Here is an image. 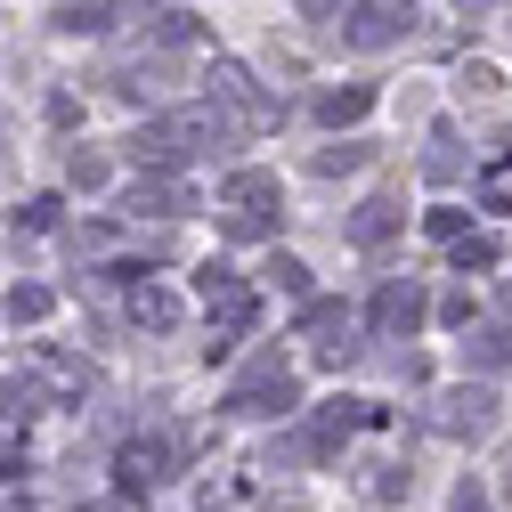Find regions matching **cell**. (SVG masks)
I'll return each instance as SVG.
<instances>
[{"instance_id": "obj_1", "label": "cell", "mask_w": 512, "mask_h": 512, "mask_svg": "<svg viewBox=\"0 0 512 512\" xmlns=\"http://www.w3.org/2000/svg\"><path fill=\"white\" fill-rule=\"evenodd\" d=\"M228 423H269V415H301V374L285 366V350H261L228 391H220Z\"/></svg>"}, {"instance_id": "obj_2", "label": "cell", "mask_w": 512, "mask_h": 512, "mask_svg": "<svg viewBox=\"0 0 512 512\" xmlns=\"http://www.w3.org/2000/svg\"><path fill=\"white\" fill-rule=\"evenodd\" d=\"M423 423H431L439 439H488V431L504 423V399H496V382L480 374V382H456V391H439V399L423 407Z\"/></svg>"}, {"instance_id": "obj_3", "label": "cell", "mask_w": 512, "mask_h": 512, "mask_svg": "<svg viewBox=\"0 0 512 512\" xmlns=\"http://www.w3.org/2000/svg\"><path fill=\"white\" fill-rule=\"evenodd\" d=\"M171 472H179V431H139V439H122V456H114V488L122 496H155Z\"/></svg>"}, {"instance_id": "obj_4", "label": "cell", "mask_w": 512, "mask_h": 512, "mask_svg": "<svg viewBox=\"0 0 512 512\" xmlns=\"http://www.w3.org/2000/svg\"><path fill=\"white\" fill-rule=\"evenodd\" d=\"M415 0H350V17H342V41L358 49V57H382V49H399L407 33H415Z\"/></svg>"}, {"instance_id": "obj_5", "label": "cell", "mask_w": 512, "mask_h": 512, "mask_svg": "<svg viewBox=\"0 0 512 512\" xmlns=\"http://www.w3.org/2000/svg\"><path fill=\"white\" fill-rule=\"evenodd\" d=\"M366 423H382V407H366V399H326V407H309V423H301V456H309V464H334Z\"/></svg>"}, {"instance_id": "obj_6", "label": "cell", "mask_w": 512, "mask_h": 512, "mask_svg": "<svg viewBox=\"0 0 512 512\" xmlns=\"http://www.w3.org/2000/svg\"><path fill=\"white\" fill-rule=\"evenodd\" d=\"M366 326H374V342H415V334L431 326V293H423L415 277H382Z\"/></svg>"}, {"instance_id": "obj_7", "label": "cell", "mask_w": 512, "mask_h": 512, "mask_svg": "<svg viewBox=\"0 0 512 512\" xmlns=\"http://www.w3.org/2000/svg\"><path fill=\"white\" fill-rule=\"evenodd\" d=\"M293 334L317 342V358H326V366H350V358H358V342H350V309H342L334 293H309L301 317H293Z\"/></svg>"}, {"instance_id": "obj_8", "label": "cell", "mask_w": 512, "mask_h": 512, "mask_svg": "<svg viewBox=\"0 0 512 512\" xmlns=\"http://www.w3.org/2000/svg\"><path fill=\"white\" fill-rule=\"evenodd\" d=\"M114 212H131V220H187V212H196V196H187L171 171H139L131 187H122Z\"/></svg>"}, {"instance_id": "obj_9", "label": "cell", "mask_w": 512, "mask_h": 512, "mask_svg": "<svg viewBox=\"0 0 512 512\" xmlns=\"http://www.w3.org/2000/svg\"><path fill=\"white\" fill-rule=\"evenodd\" d=\"M212 309V342H204V358H228L252 326H261V293H252V285H236L228 301H204Z\"/></svg>"}, {"instance_id": "obj_10", "label": "cell", "mask_w": 512, "mask_h": 512, "mask_svg": "<svg viewBox=\"0 0 512 512\" xmlns=\"http://www.w3.org/2000/svg\"><path fill=\"white\" fill-rule=\"evenodd\" d=\"M399 228H407V204H399V196H366V204L342 220V236H350L358 252H382V244H391Z\"/></svg>"}, {"instance_id": "obj_11", "label": "cell", "mask_w": 512, "mask_h": 512, "mask_svg": "<svg viewBox=\"0 0 512 512\" xmlns=\"http://www.w3.org/2000/svg\"><path fill=\"white\" fill-rule=\"evenodd\" d=\"M220 212H285V187H277V171H228L220 179Z\"/></svg>"}, {"instance_id": "obj_12", "label": "cell", "mask_w": 512, "mask_h": 512, "mask_svg": "<svg viewBox=\"0 0 512 512\" xmlns=\"http://www.w3.org/2000/svg\"><path fill=\"white\" fill-rule=\"evenodd\" d=\"M374 106H382L374 82H334V90H317V98H309V114L326 122V131H342V122H366Z\"/></svg>"}, {"instance_id": "obj_13", "label": "cell", "mask_w": 512, "mask_h": 512, "mask_svg": "<svg viewBox=\"0 0 512 512\" xmlns=\"http://www.w3.org/2000/svg\"><path fill=\"white\" fill-rule=\"evenodd\" d=\"M464 366L472 374H512V326H464Z\"/></svg>"}, {"instance_id": "obj_14", "label": "cell", "mask_w": 512, "mask_h": 512, "mask_svg": "<svg viewBox=\"0 0 512 512\" xmlns=\"http://www.w3.org/2000/svg\"><path fill=\"white\" fill-rule=\"evenodd\" d=\"M464 163H472V155H464V139H456V122H431V147H423V179H439V187H447V179H464Z\"/></svg>"}, {"instance_id": "obj_15", "label": "cell", "mask_w": 512, "mask_h": 512, "mask_svg": "<svg viewBox=\"0 0 512 512\" xmlns=\"http://www.w3.org/2000/svg\"><path fill=\"white\" fill-rule=\"evenodd\" d=\"M131 317H139L147 334H171V326H179V293H163V285H139V293H131Z\"/></svg>"}, {"instance_id": "obj_16", "label": "cell", "mask_w": 512, "mask_h": 512, "mask_svg": "<svg viewBox=\"0 0 512 512\" xmlns=\"http://www.w3.org/2000/svg\"><path fill=\"white\" fill-rule=\"evenodd\" d=\"M0 309H9V326H49L57 293H49V285H9V301H0Z\"/></svg>"}, {"instance_id": "obj_17", "label": "cell", "mask_w": 512, "mask_h": 512, "mask_svg": "<svg viewBox=\"0 0 512 512\" xmlns=\"http://www.w3.org/2000/svg\"><path fill=\"white\" fill-rule=\"evenodd\" d=\"M147 41H155V49H196V41H204V17H187V9H163V17L147 25Z\"/></svg>"}, {"instance_id": "obj_18", "label": "cell", "mask_w": 512, "mask_h": 512, "mask_svg": "<svg viewBox=\"0 0 512 512\" xmlns=\"http://www.w3.org/2000/svg\"><path fill=\"white\" fill-rule=\"evenodd\" d=\"M366 163H374V147H366V139H342V147H317V155H309V171H317V179H342V171H366Z\"/></svg>"}, {"instance_id": "obj_19", "label": "cell", "mask_w": 512, "mask_h": 512, "mask_svg": "<svg viewBox=\"0 0 512 512\" xmlns=\"http://www.w3.org/2000/svg\"><path fill=\"white\" fill-rule=\"evenodd\" d=\"M447 261H456V277H472V269H496V261H504V244H496V236H472V228H464L456 244H447Z\"/></svg>"}, {"instance_id": "obj_20", "label": "cell", "mask_w": 512, "mask_h": 512, "mask_svg": "<svg viewBox=\"0 0 512 512\" xmlns=\"http://www.w3.org/2000/svg\"><path fill=\"white\" fill-rule=\"evenodd\" d=\"M407 496H415V472H407V464H374L366 504H382V512H391V504H407Z\"/></svg>"}, {"instance_id": "obj_21", "label": "cell", "mask_w": 512, "mask_h": 512, "mask_svg": "<svg viewBox=\"0 0 512 512\" xmlns=\"http://www.w3.org/2000/svg\"><path fill=\"white\" fill-rule=\"evenodd\" d=\"M277 293H293V301H309L317 285H309V261H301V252H269V269H261Z\"/></svg>"}, {"instance_id": "obj_22", "label": "cell", "mask_w": 512, "mask_h": 512, "mask_svg": "<svg viewBox=\"0 0 512 512\" xmlns=\"http://www.w3.org/2000/svg\"><path fill=\"white\" fill-rule=\"evenodd\" d=\"M106 179H114V163H106L98 147H74V155H66V187H82V196H98Z\"/></svg>"}, {"instance_id": "obj_23", "label": "cell", "mask_w": 512, "mask_h": 512, "mask_svg": "<svg viewBox=\"0 0 512 512\" xmlns=\"http://www.w3.org/2000/svg\"><path fill=\"white\" fill-rule=\"evenodd\" d=\"M114 25V0H66L57 9V33H106Z\"/></svg>"}, {"instance_id": "obj_24", "label": "cell", "mask_w": 512, "mask_h": 512, "mask_svg": "<svg viewBox=\"0 0 512 512\" xmlns=\"http://www.w3.org/2000/svg\"><path fill=\"white\" fill-rule=\"evenodd\" d=\"M277 220L285 212H220V236L228 244H261V236H277Z\"/></svg>"}, {"instance_id": "obj_25", "label": "cell", "mask_w": 512, "mask_h": 512, "mask_svg": "<svg viewBox=\"0 0 512 512\" xmlns=\"http://www.w3.org/2000/svg\"><path fill=\"white\" fill-rule=\"evenodd\" d=\"M431 317H439V326H447V334H464V326H472V317H480V301H472L464 285H447V293L431 301Z\"/></svg>"}, {"instance_id": "obj_26", "label": "cell", "mask_w": 512, "mask_h": 512, "mask_svg": "<svg viewBox=\"0 0 512 512\" xmlns=\"http://www.w3.org/2000/svg\"><path fill=\"white\" fill-rule=\"evenodd\" d=\"M57 212H66L57 196H25V204H17V228H25V236H49V228H57Z\"/></svg>"}, {"instance_id": "obj_27", "label": "cell", "mask_w": 512, "mask_h": 512, "mask_svg": "<svg viewBox=\"0 0 512 512\" xmlns=\"http://www.w3.org/2000/svg\"><path fill=\"white\" fill-rule=\"evenodd\" d=\"M236 285H244V277H236L228 261H204V269H196V293H204V301H228Z\"/></svg>"}, {"instance_id": "obj_28", "label": "cell", "mask_w": 512, "mask_h": 512, "mask_svg": "<svg viewBox=\"0 0 512 512\" xmlns=\"http://www.w3.org/2000/svg\"><path fill=\"white\" fill-rule=\"evenodd\" d=\"M423 236H431V244H456V236H464V212H456V204H439V212H423Z\"/></svg>"}, {"instance_id": "obj_29", "label": "cell", "mask_w": 512, "mask_h": 512, "mask_svg": "<svg viewBox=\"0 0 512 512\" xmlns=\"http://www.w3.org/2000/svg\"><path fill=\"white\" fill-rule=\"evenodd\" d=\"M447 512H496V504H488V488L464 472V480H456V496H447Z\"/></svg>"}, {"instance_id": "obj_30", "label": "cell", "mask_w": 512, "mask_h": 512, "mask_svg": "<svg viewBox=\"0 0 512 512\" xmlns=\"http://www.w3.org/2000/svg\"><path fill=\"white\" fill-rule=\"evenodd\" d=\"M82 122V98L74 90H49V131H74Z\"/></svg>"}, {"instance_id": "obj_31", "label": "cell", "mask_w": 512, "mask_h": 512, "mask_svg": "<svg viewBox=\"0 0 512 512\" xmlns=\"http://www.w3.org/2000/svg\"><path fill=\"white\" fill-rule=\"evenodd\" d=\"M293 9H301L309 25H342V17H350V0H293Z\"/></svg>"}, {"instance_id": "obj_32", "label": "cell", "mask_w": 512, "mask_h": 512, "mask_svg": "<svg viewBox=\"0 0 512 512\" xmlns=\"http://www.w3.org/2000/svg\"><path fill=\"white\" fill-rule=\"evenodd\" d=\"M456 82H464V90H472V98H488V90H496V82H504V74H496V66H488V57H472V66H464V74H456Z\"/></svg>"}, {"instance_id": "obj_33", "label": "cell", "mask_w": 512, "mask_h": 512, "mask_svg": "<svg viewBox=\"0 0 512 512\" xmlns=\"http://www.w3.org/2000/svg\"><path fill=\"white\" fill-rule=\"evenodd\" d=\"M456 9H464V17H488V9H504V0H456Z\"/></svg>"}, {"instance_id": "obj_34", "label": "cell", "mask_w": 512, "mask_h": 512, "mask_svg": "<svg viewBox=\"0 0 512 512\" xmlns=\"http://www.w3.org/2000/svg\"><path fill=\"white\" fill-rule=\"evenodd\" d=\"M496 309H504V317H512V277H504V285H496Z\"/></svg>"}]
</instances>
